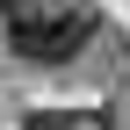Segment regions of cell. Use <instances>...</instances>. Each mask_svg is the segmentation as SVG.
<instances>
[{"mask_svg":"<svg viewBox=\"0 0 130 130\" xmlns=\"http://www.w3.org/2000/svg\"><path fill=\"white\" fill-rule=\"evenodd\" d=\"M87 36H94V7H43L36 0L29 14L7 22V51L29 58V65H65Z\"/></svg>","mask_w":130,"mask_h":130,"instance_id":"obj_1","label":"cell"}]
</instances>
